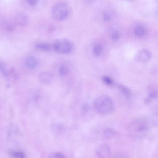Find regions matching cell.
<instances>
[{
	"label": "cell",
	"instance_id": "1",
	"mask_svg": "<svg viewBox=\"0 0 158 158\" xmlns=\"http://www.w3.org/2000/svg\"><path fill=\"white\" fill-rule=\"evenodd\" d=\"M150 123L146 118L140 117L131 121L128 124L127 130L132 136L141 137L146 135L149 132Z\"/></svg>",
	"mask_w": 158,
	"mask_h": 158
},
{
	"label": "cell",
	"instance_id": "2",
	"mask_svg": "<svg viewBox=\"0 0 158 158\" xmlns=\"http://www.w3.org/2000/svg\"><path fill=\"white\" fill-rule=\"evenodd\" d=\"M93 107L96 112L101 115L111 114L114 110L115 106L112 99L109 96L101 95L97 97L93 102Z\"/></svg>",
	"mask_w": 158,
	"mask_h": 158
},
{
	"label": "cell",
	"instance_id": "3",
	"mask_svg": "<svg viewBox=\"0 0 158 158\" xmlns=\"http://www.w3.org/2000/svg\"><path fill=\"white\" fill-rule=\"evenodd\" d=\"M70 7L68 3L63 1L58 2L52 7L51 14L53 18L58 21L66 19L70 13Z\"/></svg>",
	"mask_w": 158,
	"mask_h": 158
},
{
	"label": "cell",
	"instance_id": "4",
	"mask_svg": "<svg viewBox=\"0 0 158 158\" xmlns=\"http://www.w3.org/2000/svg\"><path fill=\"white\" fill-rule=\"evenodd\" d=\"M73 48L72 42L66 38L57 39L53 44V48L54 51L60 54H69L72 51Z\"/></svg>",
	"mask_w": 158,
	"mask_h": 158
},
{
	"label": "cell",
	"instance_id": "5",
	"mask_svg": "<svg viewBox=\"0 0 158 158\" xmlns=\"http://www.w3.org/2000/svg\"><path fill=\"white\" fill-rule=\"evenodd\" d=\"M96 152L99 158H108L110 154V149L108 144H102L98 147Z\"/></svg>",
	"mask_w": 158,
	"mask_h": 158
},
{
	"label": "cell",
	"instance_id": "6",
	"mask_svg": "<svg viewBox=\"0 0 158 158\" xmlns=\"http://www.w3.org/2000/svg\"><path fill=\"white\" fill-rule=\"evenodd\" d=\"M53 78V74L48 71L41 72L38 75V79L40 82L44 85L50 84L52 81Z\"/></svg>",
	"mask_w": 158,
	"mask_h": 158
},
{
	"label": "cell",
	"instance_id": "7",
	"mask_svg": "<svg viewBox=\"0 0 158 158\" xmlns=\"http://www.w3.org/2000/svg\"><path fill=\"white\" fill-rule=\"evenodd\" d=\"M148 96L145 100V102L148 103L152 100L157 98L158 91L157 87L155 85L150 84L147 88Z\"/></svg>",
	"mask_w": 158,
	"mask_h": 158
},
{
	"label": "cell",
	"instance_id": "8",
	"mask_svg": "<svg viewBox=\"0 0 158 158\" xmlns=\"http://www.w3.org/2000/svg\"><path fill=\"white\" fill-rule=\"evenodd\" d=\"M151 53L147 50L143 49L140 50L136 56V60L140 62H145L148 61L151 57Z\"/></svg>",
	"mask_w": 158,
	"mask_h": 158
},
{
	"label": "cell",
	"instance_id": "9",
	"mask_svg": "<svg viewBox=\"0 0 158 158\" xmlns=\"http://www.w3.org/2000/svg\"><path fill=\"white\" fill-rule=\"evenodd\" d=\"M15 23L24 26L27 25L28 22L27 16L24 13H19L17 14L15 17Z\"/></svg>",
	"mask_w": 158,
	"mask_h": 158
},
{
	"label": "cell",
	"instance_id": "10",
	"mask_svg": "<svg viewBox=\"0 0 158 158\" xmlns=\"http://www.w3.org/2000/svg\"><path fill=\"white\" fill-rule=\"evenodd\" d=\"M51 129L53 133L57 135L61 134L65 131L64 126L59 123H53L51 125Z\"/></svg>",
	"mask_w": 158,
	"mask_h": 158
},
{
	"label": "cell",
	"instance_id": "11",
	"mask_svg": "<svg viewBox=\"0 0 158 158\" xmlns=\"http://www.w3.org/2000/svg\"><path fill=\"white\" fill-rule=\"evenodd\" d=\"M116 87L127 99L131 98L132 95L130 89L126 86L121 84H117Z\"/></svg>",
	"mask_w": 158,
	"mask_h": 158
},
{
	"label": "cell",
	"instance_id": "12",
	"mask_svg": "<svg viewBox=\"0 0 158 158\" xmlns=\"http://www.w3.org/2000/svg\"><path fill=\"white\" fill-rule=\"evenodd\" d=\"M26 63L28 68L33 69L37 66L38 61L36 57L33 56H30L26 59Z\"/></svg>",
	"mask_w": 158,
	"mask_h": 158
},
{
	"label": "cell",
	"instance_id": "13",
	"mask_svg": "<svg viewBox=\"0 0 158 158\" xmlns=\"http://www.w3.org/2000/svg\"><path fill=\"white\" fill-rule=\"evenodd\" d=\"M13 158H27L25 153L23 151L18 150H12L9 152Z\"/></svg>",
	"mask_w": 158,
	"mask_h": 158
},
{
	"label": "cell",
	"instance_id": "14",
	"mask_svg": "<svg viewBox=\"0 0 158 158\" xmlns=\"http://www.w3.org/2000/svg\"><path fill=\"white\" fill-rule=\"evenodd\" d=\"M35 47L38 49L44 51H49L51 49L50 45L44 42L38 43L36 44Z\"/></svg>",
	"mask_w": 158,
	"mask_h": 158
},
{
	"label": "cell",
	"instance_id": "15",
	"mask_svg": "<svg viewBox=\"0 0 158 158\" xmlns=\"http://www.w3.org/2000/svg\"><path fill=\"white\" fill-rule=\"evenodd\" d=\"M145 33V28L142 26H137L134 30V33L138 36L141 37L143 36Z\"/></svg>",
	"mask_w": 158,
	"mask_h": 158
},
{
	"label": "cell",
	"instance_id": "16",
	"mask_svg": "<svg viewBox=\"0 0 158 158\" xmlns=\"http://www.w3.org/2000/svg\"><path fill=\"white\" fill-rule=\"evenodd\" d=\"M102 82L105 85L111 86L114 84V81L110 77L108 76H104L102 77Z\"/></svg>",
	"mask_w": 158,
	"mask_h": 158
},
{
	"label": "cell",
	"instance_id": "17",
	"mask_svg": "<svg viewBox=\"0 0 158 158\" xmlns=\"http://www.w3.org/2000/svg\"><path fill=\"white\" fill-rule=\"evenodd\" d=\"M102 50V46L100 44L95 45L93 49V52L96 56H99L101 53Z\"/></svg>",
	"mask_w": 158,
	"mask_h": 158
},
{
	"label": "cell",
	"instance_id": "18",
	"mask_svg": "<svg viewBox=\"0 0 158 158\" xmlns=\"http://www.w3.org/2000/svg\"><path fill=\"white\" fill-rule=\"evenodd\" d=\"M69 69L68 66L65 64L61 65L58 70L59 73L61 75H67L69 73Z\"/></svg>",
	"mask_w": 158,
	"mask_h": 158
},
{
	"label": "cell",
	"instance_id": "19",
	"mask_svg": "<svg viewBox=\"0 0 158 158\" xmlns=\"http://www.w3.org/2000/svg\"><path fill=\"white\" fill-rule=\"evenodd\" d=\"M115 133V131L111 128H106L103 132L104 136L107 138H110L113 137Z\"/></svg>",
	"mask_w": 158,
	"mask_h": 158
},
{
	"label": "cell",
	"instance_id": "20",
	"mask_svg": "<svg viewBox=\"0 0 158 158\" xmlns=\"http://www.w3.org/2000/svg\"><path fill=\"white\" fill-rule=\"evenodd\" d=\"M48 158H66L65 156L60 152H53L49 156Z\"/></svg>",
	"mask_w": 158,
	"mask_h": 158
},
{
	"label": "cell",
	"instance_id": "21",
	"mask_svg": "<svg viewBox=\"0 0 158 158\" xmlns=\"http://www.w3.org/2000/svg\"><path fill=\"white\" fill-rule=\"evenodd\" d=\"M90 110V106L89 105L85 103L82 106L81 109V113L82 115H85Z\"/></svg>",
	"mask_w": 158,
	"mask_h": 158
},
{
	"label": "cell",
	"instance_id": "22",
	"mask_svg": "<svg viewBox=\"0 0 158 158\" xmlns=\"http://www.w3.org/2000/svg\"><path fill=\"white\" fill-rule=\"evenodd\" d=\"M120 36L119 32L118 31H115L112 33L111 35V37L113 40L116 41L119 39Z\"/></svg>",
	"mask_w": 158,
	"mask_h": 158
},
{
	"label": "cell",
	"instance_id": "23",
	"mask_svg": "<svg viewBox=\"0 0 158 158\" xmlns=\"http://www.w3.org/2000/svg\"><path fill=\"white\" fill-rule=\"evenodd\" d=\"M113 158H131L128 155L122 153H116Z\"/></svg>",
	"mask_w": 158,
	"mask_h": 158
},
{
	"label": "cell",
	"instance_id": "24",
	"mask_svg": "<svg viewBox=\"0 0 158 158\" xmlns=\"http://www.w3.org/2000/svg\"><path fill=\"white\" fill-rule=\"evenodd\" d=\"M103 17L104 20L106 21H109L111 19L110 14L106 11H105L103 12Z\"/></svg>",
	"mask_w": 158,
	"mask_h": 158
},
{
	"label": "cell",
	"instance_id": "25",
	"mask_svg": "<svg viewBox=\"0 0 158 158\" xmlns=\"http://www.w3.org/2000/svg\"><path fill=\"white\" fill-rule=\"evenodd\" d=\"M27 2L30 5L34 6L37 4L38 1L36 0H28Z\"/></svg>",
	"mask_w": 158,
	"mask_h": 158
}]
</instances>
